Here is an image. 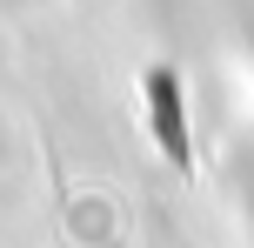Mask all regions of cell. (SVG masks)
<instances>
[{
	"label": "cell",
	"instance_id": "obj_1",
	"mask_svg": "<svg viewBox=\"0 0 254 248\" xmlns=\"http://www.w3.org/2000/svg\"><path fill=\"white\" fill-rule=\"evenodd\" d=\"M147 114H154V141H161L167 168L188 174V168H194V141H188V114H181V74H174V67H154V74H147Z\"/></svg>",
	"mask_w": 254,
	"mask_h": 248
}]
</instances>
